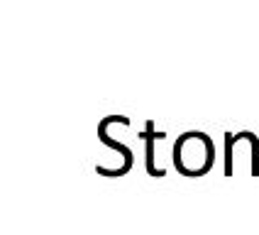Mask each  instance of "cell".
<instances>
[{
  "mask_svg": "<svg viewBox=\"0 0 259 235\" xmlns=\"http://www.w3.org/2000/svg\"><path fill=\"white\" fill-rule=\"evenodd\" d=\"M174 167L184 176H203L215 164V142L208 132L186 130L181 132L171 149Z\"/></svg>",
  "mask_w": 259,
  "mask_h": 235,
  "instance_id": "obj_1",
  "label": "cell"
},
{
  "mask_svg": "<svg viewBox=\"0 0 259 235\" xmlns=\"http://www.w3.org/2000/svg\"><path fill=\"white\" fill-rule=\"evenodd\" d=\"M140 137L144 140V167H147V172L149 176H166V169L164 167H157V157H154V142L161 140V137H166V132L164 130H154V123L152 120H147L144 123V130L140 132Z\"/></svg>",
  "mask_w": 259,
  "mask_h": 235,
  "instance_id": "obj_2",
  "label": "cell"
},
{
  "mask_svg": "<svg viewBox=\"0 0 259 235\" xmlns=\"http://www.w3.org/2000/svg\"><path fill=\"white\" fill-rule=\"evenodd\" d=\"M98 137H101L103 145H108L110 149H115V152H120L122 154V169H120V176L127 174L130 169H132V162H135V154H132V147L125 145L122 140H117L115 135H110V130L105 128V123H98Z\"/></svg>",
  "mask_w": 259,
  "mask_h": 235,
  "instance_id": "obj_3",
  "label": "cell"
}]
</instances>
